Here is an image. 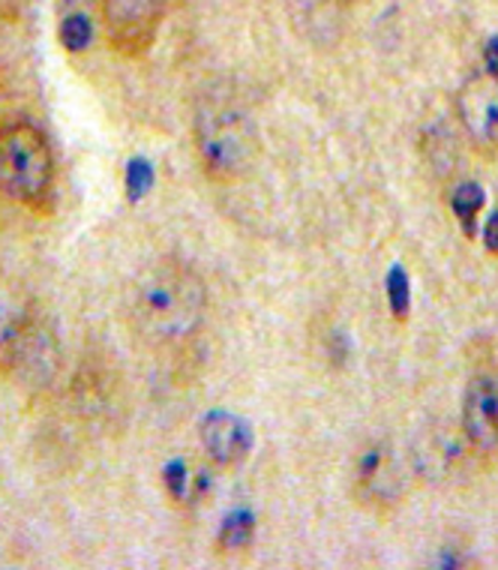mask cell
Here are the masks:
<instances>
[{
	"instance_id": "6da1fadb",
	"label": "cell",
	"mask_w": 498,
	"mask_h": 570,
	"mask_svg": "<svg viewBox=\"0 0 498 570\" xmlns=\"http://www.w3.org/2000/svg\"><path fill=\"white\" fill-rule=\"evenodd\" d=\"M211 297L196 267L166 256L150 262L127 288V325L150 354H180L205 334Z\"/></svg>"
},
{
	"instance_id": "7a4b0ae2",
	"label": "cell",
	"mask_w": 498,
	"mask_h": 570,
	"mask_svg": "<svg viewBox=\"0 0 498 570\" xmlns=\"http://www.w3.org/2000/svg\"><path fill=\"white\" fill-rule=\"evenodd\" d=\"M193 150L202 175L214 184H237L258 159V129L250 106L232 90H211L193 111Z\"/></svg>"
},
{
	"instance_id": "3957f363",
	"label": "cell",
	"mask_w": 498,
	"mask_h": 570,
	"mask_svg": "<svg viewBox=\"0 0 498 570\" xmlns=\"http://www.w3.org/2000/svg\"><path fill=\"white\" fill-rule=\"evenodd\" d=\"M58 163L49 136L25 118L0 120V198L49 214L55 202Z\"/></svg>"
},
{
	"instance_id": "277c9868",
	"label": "cell",
	"mask_w": 498,
	"mask_h": 570,
	"mask_svg": "<svg viewBox=\"0 0 498 570\" xmlns=\"http://www.w3.org/2000/svg\"><path fill=\"white\" fill-rule=\"evenodd\" d=\"M175 0H99V24L108 49L120 58H145L159 40Z\"/></svg>"
},
{
	"instance_id": "5b68a950",
	"label": "cell",
	"mask_w": 498,
	"mask_h": 570,
	"mask_svg": "<svg viewBox=\"0 0 498 570\" xmlns=\"http://www.w3.org/2000/svg\"><path fill=\"white\" fill-rule=\"evenodd\" d=\"M37 340V301L16 279L0 274V382L10 379Z\"/></svg>"
},
{
	"instance_id": "8992f818",
	"label": "cell",
	"mask_w": 498,
	"mask_h": 570,
	"mask_svg": "<svg viewBox=\"0 0 498 570\" xmlns=\"http://www.w3.org/2000/svg\"><path fill=\"white\" fill-rule=\"evenodd\" d=\"M459 430L478 456L498 453V375L480 373L471 379L462 394Z\"/></svg>"
},
{
	"instance_id": "52a82bcc",
	"label": "cell",
	"mask_w": 498,
	"mask_h": 570,
	"mask_svg": "<svg viewBox=\"0 0 498 570\" xmlns=\"http://www.w3.org/2000/svg\"><path fill=\"white\" fill-rule=\"evenodd\" d=\"M457 118L484 150H498V76H478L457 94Z\"/></svg>"
},
{
	"instance_id": "ba28073f",
	"label": "cell",
	"mask_w": 498,
	"mask_h": 570,
	"mask_svg": "<svg viewBox=\"0 0 498 570\" xmlns=\"http://www.w3.org/2000/svg\"><path fill=\"white\" fill-rule=\"evenodd\" d=\"M198 433H202V451L216 469H237L253 453V426L235 412H223V409L207 412Z\"/></svg>"
},
{
	"instance_id": "9c48e42d",
	"label": "cell",
	"mask_w": 498,
	"mask_h": 570,
	"mask_svg": "<svg viewBox=\"0 0 498 570\" xmlns=\"http://www.w3.org/2000/svg\"><path fill=\"white\" fill-rule=\"evenodd\" d=\"M406 465L391 448H370L358 462V492L372 508H393L406 492Z\"/></svg>"
},
{
	"instance_id": "30bf717a",
	"label": "cell",
	"mask_w": 498,
	"mask_h": 570,
	"mask_svg": "<svg viewBox=\"0 0 498 570\" xmlns=\"http://www.w3.org/2000/svg\"><path fill=\"white\" fill-rule=\"evenodd\" d=\"M475 453L469 439L462 435V430L450 433V430H436V433L423 442L418 451V465L420 472L427 474L430 481H445L459 469H466V462ZM478 456V453H475Z\"/></svg>"
},
{
	"instance_id": "8fae6325",
	"label": "cell",
	"mask_w": 498,
	"mask_h": 570,
	"mask_svg": "<svg viewBox=\"0 0 498 570\" xmlns=\"http://www.w3.org/2000/svg\"><path fill=\"white\" fill-rule=\"evenodd\" d=\"M480 207H484V189L478 184H462L453 196V214L462 223V228L475 235V223H478Z\"/></svg>"
},
{
	"instance_id": "7c38bea8",
	"label": "cell",
	"mask_w": 498,
	"mask_h": 570,
	"mask_svg": "<svg viewBox=\"0 0 498 570\" xmlns=\"http://www.w3.org/2000/svg\"><path fill=\"white\" fill-rule=\"evenodd\" d=\"M166 481V487L172 490V499H175L177 504H189L198 492H202V487H198V474L193 472L186 462H175V465L168 469Z\"/></svg>"
},
{
	"instance_id": "4fadbf2b",
	"label": "cell",
	"mask_w": 498,
	"mask_h": 570,
	"mask_svg": "<svg viewBox=\"0 0 498 570\" xmlns=\"http://www.w3.org/2000/svg\"><path fill=\"white\" fill-rule=\"evenodd\" d=\"M253 538V520H246L244 513H235L232 520L223 525V534H219V541H223L225 550H235V547H244Z\"/></svg>"
},
{
	"instance_id": "5bb4252c",
	"label": "cell",
	"mask_w": 498,
	"mask_h": 570,
	"mask_svg": "<svg viewBox=\"0 0 498 570\" xmlns=\"http://www.w3.org/2000/svg\"><path fill=\"white\" fill-rule=\"evenodd\" d=\"M388 288H391V309L400 318H406V313H409V276L402 274V267H393Z\"/></svg>"
},
{
	"instance_id": "9a60e30c",
	"label": "cell",
	"mask_w": 498,
	"mask_h": 570,
	"mask_svg": "<svg viewBox=\"0 0 498 570\" xmlns=\"http://www.w3.org/2000/svg\"><path fill=\"white\" fill-rule=\"evenodd\" d=\"M484 240H487V249L498 253V210L489 217L487 228H484Z\"/></svg>"
},
{
	"instance_id": "2e32d148",
	"label": "cell",
	"mask_w": 498,
	"mask_h": 570,
	"mask_svg": "<svg viewBox=\"0 0 498 570\" xmlns=\"http://www.w3.org/2000/svg\"><path fill=\"white\" fill-rule=\"evenodd\" d=\"M487 72L489 76H498V37L489 40L487 46Z\"/></svg>"
},
{
	"instance_id": "e0dca14e",
	"label": "cell",
	"mask_w": 498,
	"mask_h": 570,
	"mask_svg": "<svg viewBox=\"0 0 498 570\" xmlns=\"http://www.w3.org/2000/svg\"><path fill=\"white\" fill-rule=\"evenodd\" d=\"M85 0H58L60 10H76V7H81Z\"/></svg>"
}]
</instances>
